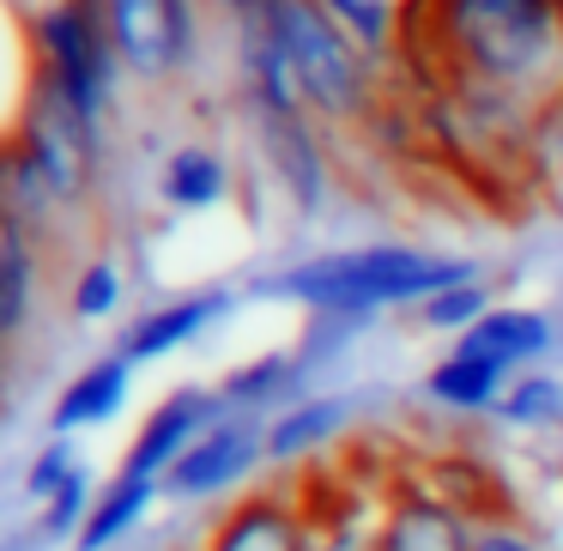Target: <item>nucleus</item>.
Wrapping results in <instances>:
<instances>
[{
	"label": "nucleus",
	"instance_id": "obj_14",
	"mask_svg": "<svg viewBox=\"0 0 563 551\" xmlns=\"http://www.w3.org/2000/svg\"><path fill=\"white\" fill-rule=\"evenodd\" d=\"M364 418V394L345 388V394H303L297 406L267 418V461L285 466V461H303V454L328 449L345 425Z\"/></svg>",
	"mask_w": 563,
	"mask_h": 551
},
{
	"label": "nucleus",
	"instance_id": "obj_25",
	"mask_svg": "<svg viewBox=\"0 0 563 551\" xmlns=\"http://www.w3.org/2000/svg\"><path fill=\"white\" fill-rule=\"evenodd\" d=\"M490 309H497L490 285H485V279H466V285H449V291H437L430 304H418V321H424L430 333H454V340H461V333L478 328Z\"/></svg>",
	"mask_w": 563,
	"mask_h": 551
},
{
	"label": "nucleus",
	"instance_id": "obj_1",
	"mask_svg": "<svg viewBox=\"0 0 563 551\" xmlns=\"http://www.w3.org/2000/svg\"><path fill=\"white\" fill-rule=\"evenodd\" d=\"M449 67L490 103L563 91V0H424Z\"/></svg>",
	"mask_w": 563,
	"mask_h": 551
},
{
	"label": "nucleus",
	"instance_id": "obj_4",
	"mask_svg": "<svg viewBox=\"0 0 563 551\" xmlns=\"http://www.w3.org/2000/svg\"><path fill=\"white\" fill-rule=\"evenodd\" d=\"M31 43H37V79L79 122L103 134L128 67L115 55L110 31H103L98 0H62V7H49L43 19H31Z\"/></svg>",
	"mask_w": 563,
	"mask_h": 551
},
{
	"label": "nucleus",
	"instance_id": "obj_29",
	"mask_svg": "<svg viewBox=\"0 0 563 551\" xmlns=\"http://www.w3.org/2000/svg\"><path fill=\"white\" fill-rule=\"evenodd\" d=\"M316 551H382V546H376V533H357L352 521H333L328 533L316 539Z\"/></svg>",
	"mask_w": 563,
	"mask_h": 551
},
{
	"label": "nucleus",
	"instance_id": "obj_2",
	"mask_svg": "<svg viewBox=\"0 0 563 551\" xmlns=\"http://www.w3.org/2000/svg\"><path fill=\"white\" fill-rule=\"evenodd\" d=\"M478 279V261L437 255L412 243H364V249H328L249 279V297H279L303 304L309 316H364L376 321L382 309H418L449 285Z\"/></svg>",
	"mask_w": 563,
	"mask_h": 551
},
{
	"label": "nucleus",
	"instance_id": "obj_12",
	"mask_svg": "<svg viewBox=\"0 0 563 551\" xmlns=\"http://www.w3.org/2000/svg\"><path fill=\"white\" fill-rule=\"evenodd\" d=\"M478 527L466 521L461 503L437 497V491H412V497L388 503L376 527V546L382 551H473Z\"/></svg>",
	"mask_w": 563,
	"mask_h": 551
},
{
	"label": "nucleus",
	"instance_id": "obj_15",
	"mask_svg": "<svg viewBox=\"0 0 563 551\" xmlns=\"http://www.w3.org/2000/svg\"><path fill=\"white\" fill-rule=\"evenodd\" d=\"M454 345H461V352L497 357V364H509L515 376H521V370H533L539 357L558 345V321H551L545 309H527V304H497L478 328H466Z\"/></svg>",
	"mask_w": 563,
	"mask_h": 551
},
{
	"label": "nucleus",
	"instance_id": "obj_18",
	"mask_svg": "<svg viewBox=\"0 0 563 551\" xmlns=\"http://www.w3.org/2000/svg\"><path fill=\"white\" fill-rule=\"evenodd\" d=\"M509 382H515L509 364H497V357H485V352L449 345V352L430 364L424 394L437 406H449V412H497V400L509 394Z\"/></svg>",
	"mask_w": 563,
	"mask_h": 551
},
{
	"label": "nucleus",
	"instance_id": "obj_13",
	"mask_svg": "<svg viewBox=\"0 0 563 551\" xmlns=\"http://www.w3.org/2000/svg\"><path fill=\"white\" fill-rule=\"evenodd\" d=\"M207 551H316V533L279 491H255L207 533Z\"/></svg>",
	"mask_w": 563,
	"mask_h": 551
},
{
	"label": "nucleus",
	"instance_id": "obj_22",
	"mask_svg": "<svg viewBox=\"0 0 563 551\" xmlns=\"http://www.w3.org/2000/svg\"><path fill=\"white\" fill-rule=\"evenodd\" d=\"M497 418L515 430L563 425V376H551V370H521V376L509 382V394L497 400Z\"/></svg>",
	"mask_w": 563,
	"mask_h": 551
},
{
	"label": "nucleus",
	"instance_id": "obj_6",
	"mask_svg": "<svg viewBox=\"0 0 563 551\" xmlns=\"http://www.w3.org/2000/svg\"><path fill=\"white\" fill-rule=\"evenodd\" d=\"M19 146H25V158L37 164V176L55 188V200L67 212L91 200V183H98V164H103V134L79 122L43 79L31 91L25 122H19Z\"/></svg>",
	"mask_w": 563,
	"mask_h": 551
},
{
	"label": "nucleus",
	"instance_id": "obj_24",
	"mask_svg": "<svg viewBox=\"0 0 563 551\" xmlns=\"http://www.w3.org/2000/svg\"><path fill=\"white\" fill-rule=\"evenodd\" d=\"M128 304V273L115 255H98L74 273V291H67V309L74 321H115Z\"/></svg>",
	"mask_w": 563,
	"mask_h": 551
},
{
	"label": "nucleus",
	"instance_id": "obj_21",
	"mask_svg": "<svg viewBox=\"0 0 563 551\" xmlns=\"http://www.w3.org/2000/svg\"><path fill=\"white\" fill-rule=\"evenodd\" d=\"M333 13V25L345 31V37L357 43V49L369 55V62H382V55L394 49V37H400V19L412 13V0H321Z\"/></svg>",
	"mask_w": 563,
	"mask_h": 551
},
{
	"label": "nucleus",
	"instance_id": "obj_27",
	"mask_svg": "<svg viewBox=\"0 0 563 551\" xmlns=\"http://www.w3.org/2000/svg\"><path fill=\"white\" fill-rule=\"evenodd\" d=\"M79 466H86V461H79L74 437H49L37 454H31V466H25V485H19V491H25V503H37V509H43V503H49L55 491H62L67 478L79 473Z\"/></svg>",
	"mask_w": 563,
	"mask_h": 551
},
{
	"label": "nucleus",
	"instance_id": "obj_7",
	"mask_svg": "<svg viewBox=\"0 0 563 551\" xmlns=\"http://www.w3.org/2000/svg\"><path fill=\"white\" fill-rule=\"evenodd\" d=\"M267 461V418L261 412H224L219 425H207L195 437V449L158 478L164 503H207L224 497L231 485H243L249 473H261Z\"/></svg>",
	"mask_w": 563,
	"mask_h": 551
},
{
	"label": "nucleus",
	"instance_id": "obj_9",
	"mask_svg": "<svg viewBox=\"0 0 563 551\" xmlns=\"http://www.w3.org/2000/svg\"><path fill=\"white\" fill-rule=\"evenodd\" d=\"M231 309H236L231 285H200V291L164 297V304L140 309L128 328H115V352H122L134 370L140 364H164V357H176L183 345H195L207 328H219Z\"/></svg>",
	"mask_w": 563,
	"mask_h": 551
},
{
	"label": "nucleus",
	"instance_id": "obj_5",
	"mask_svg": "<svg viewBox=\"0 0 563 551\" xmlns=\"http://www.w3.org/2000/svg\"><path fill=\"white\" fill-rule=\"evenodd\" d=\"M103 31L134 79L164 86L200 62V13L195 0H98Z\"/></svg>",
	"mask_w": 563,
	"mask_h": 551
},
{
	"label": "nucleus",
	"instance_id": "obj_26",
	"mask_svg": "<svg viewBox=\"0 0 563 551\" xmlns=\"http://www.w3.org/2000/svg\"><path fill=\"white\" fill-rule=\"evenodd\" d=\"M91 503H98V491H91L86 466H79V473L67 478V485L37 509V533H43V546H74L79 527H86V515H91Z\"/></svg>",
	"mask_w": 563,
	"mask_h": 551
},
{
	"label": "nucleus",
	"instance_id": "obj_30",
	"mask_svg": "<svg viewBox=\"0 0 563 551\" xmlns=\"http://www.w3.org/2000/svg\"><path fill=\"white\" fill-rule=\"evenodd\" d=\"M224 13V25L231 31H243V25H261V13H267V0H212Z\"/></svg>",
	"mask_w": 563,
	"mask_h": 551
},
{
	"label": "nucleus",
	"instance_id": "obj_28",
	"mask_svg": "<svg viewBox=\"0 0 563 551\" xmlns=\"http://www.w3.org/2000/svg\"><path fill=\"white\" fill-rule=\"evenodd\" d=\"M473 551H545V546H539L527 527H515V521H485L473 533Z\"/></svg>",
	"mask_w": 563,
	"mask_h": 551
},
{
	"label": "nucleus",
	"instance_id": "obj_32",
	"mask_svg": "<svg viewBox=\"0 0 563 551\" xmlns=\"http://www.w3.org/2000/svg\"><path fill=\"white\" fill-rule=\"evenodd\" d=\"M0 357H7V345H0Z\"/></svg>",
	"mask_w": 563,
	"mask_h": 551
},
{
	"label": "nucleus",
	"instance_id": "obj_31",
	"mask_svg": "<svg viewBox=\"0 0 563 551\" xmlns=\"http://www.w3.org/2000/svg\"><path fill=\"white\" fill-rule=\"evenodd\" d=\"M13 7H19V13H25V19H43V13H49V7H62V0H13Z\"/></svg>",
	"mask_w": 563,
	"mask_h": 551
},
{
	"label": "nucleus",
	"instance_id": "obj_3",
	"mask_svg": "<svg viewBox=\"0 0 563 551\" xmlns=\"http://www.w3.org/2000/svg\"><path fill=\"white\" fill-rule=\"evenodd\" d=\"M261 25L279 43L309 115H321V122H352V115L369 110V67L376 62L333 25V13L321 0H267Z\"/></svg>",
	"mask_w": 563,
	"mask_h": 551
},
{
	"label": "nucleus",
	"instance_id": "obj_8",
	"mask_svg": "<svg viewBox=\"0 0 563 551\" xmlns=\"http://www.w3.org/2000/svg\"><path fill=\"white\" fill-rule=\"evenodd\" d=\"M231 412L219 394V382H183V388H170L158 406L146 412V425L134 430V442L122 449V461H115V473H134V478H152L158 485L164 473H170L176 461H183L188 449H195V437L207 425H219V418Z\"/></svg>",
	"mask_w": 563,
	"mask_h": 551
},
{
	"label": "nucleus",
	"instance_id": "obj_11",
	"mask_svg": "<svg viewBox=\"0 0 563 551\" xmlns=\"http://www.w3.org/2000/svg\"><path fill=\"white\" fill-rule=\"evenodd\" d=\"M134 394V364L122 352H98L86 370L67 376V388L55 394L49 406V437H74V430H98V425H115Z\"/></svg>",
	"mask_w": 563,
	"mask_h": 551
},
{
	"label": "nucleus",
	"instance_id": "obj_19",
	"mask_svg": "<svg viewBox=\"0 0 563 551\" xmlns=\"http://www.w3.org/2000/svg\"><path fill=\"white\" fill-rule=\"evenodd\" d=\"M152 503H164V491L152 478H134V473H110L98 485V503H91L86 527H79L74 551H115L140 521L152 515Z\"/></svg>",
	"mask_w": 563,
	"mask_h": 551
},
{
	"label": "nucleus",
	"instance_id": "obj_10",
	"mask_svg": "<svg viewBox=\"0 0 563 551\" xmlns=\"http://www.w3.org/2000/svg\"><path fill=\"white\" fill-rule=\"evenodd\" d=\"M255 122V140H261V158H267L273 183L285 188L303 219H321L333 195V176H328V152L316 140V115H249Z\"/></svg>",
	"mask_w": 563,
	"mask_h": 551
},
{
	"label": "nucleus",
	"instance_id": "obj_23",
	"mask_svg": "<svg viewBox=\"0 0 563 551\" xmlns=\"http://www.w3.org/2000/svg\"><path fill=\"white\" fill-rule=\"evenodd\" d=\"M364 328H376V321H364V316H309L303 333H297V345H291L297 364H303V376L309 382L328 376V370L340 364L357 340H364Z\"/></svg>",
	"mask_w": 563,
	"mask_h": 551
},
{
	"label": "nucleus",
	"instance_id": "obj_17",
	"mask_svg": "<svg viewBox=\"0 0 563 551\" xmlns=\"http://www.w3.org/2000/svg\"><path fill=\"white\" fill-rule=\"evenodd\" d=\"M219 394H224L231 412L273 418V412H285V406H297L303 394H316V388H309V376H303V364H297L291 345H279V352H261V357H249V364L224 370Z\"/></svg>",
	"mask_w": 563,
	"mask_h": 551
},
{
	"label": "nucleus",
	"instance_id": "obj_20",
	"mask_svg": "<svg viewBox=\"0 0 563 551\" xmlns=\"http://www.w3.org/2000/svg\"><path fill=\"white\" fill-rule=\"evenodd\" d=\"M37 91V43H31V19L13 0H0V146L19 140V122Z\"/></svg>",
	"mask_w": 563,
	"mask_h": 551
},
{
	"label": "nucleus",
	"instance_id": "obj_16",
	"mask_svg": "<svg viewBox=\"0 0 563 551\" xmlns=\"http://www.w3.org/2000/svg\"><path fill=\"white\" fill-rule=\"evenodd\" d=\"M236 195V176H231V158L219 146H176L170 158L158 164V207L170 212H219L224 200Z\"/></svg>",
	"mask_w": 563,
	"mask_h": 551
}]
</instances>
